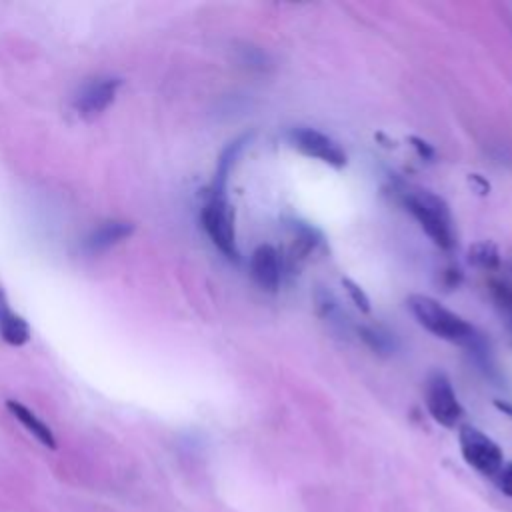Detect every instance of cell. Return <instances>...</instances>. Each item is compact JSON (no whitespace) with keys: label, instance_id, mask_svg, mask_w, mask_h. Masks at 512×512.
Wrapping results in <instances>:
<instances>
[{"label":"cell","instance_id":"obj_1","mask_svg":"<svg viewBox=\"0 0 512 512\" xmlns=\"http://www.w3.org/2000/svg\"><path fill=\"white\" fill-rule=\"evenodd\" d=\"M406 304L412 316L418 320V324L426 328L430 334H434L436 338H442L454 344H464L468 348L478 346L476 330L462 316L442 306L436 298L426 294H412L408 296Z\"/></svg>","mask_w":512,"mask_h":512},{"label":"cell","instance_id":"obj_2","mask_svg":"<svg viewBox=\"0 0 512 512\" xmlns=\"http://www.w3.org/2000/svg\"><path fill=\"white\" fill-rule=\"evenodd\" d=\"M402 204L438 248L450 250L454 246L452 214L444 198L424 188H408L402 192Z\"/></svg>","mask_w":512,"mask_h":512},{"label":"cell","instance_id":"obj_3","mask_svg":"<svg viewBox=\"0 0 512 512\" xmlns=\"http://www.w3.org/2000/svg\"><path fill=\"white\" fill-rule=\"evenodd\" d=\"M200 222L212 244L230 260H238L234 210L226 198V190L210 188L200 210Z\"/></svg>","mask_w":512,"mask_h":512},{"label":"cell","instance_id":"obj_4","mask_svg":"<svg viewBox=\"0 0 512 512\" xmlns=\"http://www.w3.org/2000/svg\"><path fill=\"white\" fill-rule=\"evenodd\" d=\"M458 446L464 462L482 476H496L504 466L502 448L476 426L464 424L458 430Z\"/></svg>","mask_w":512,"mask_h":512},{"label":"cell","instance_id":"obj_5","mask_svg":"<svg viewBox=\"0 0 512 512\" xmlns=\"http://www.w3.org/2000/svg\"><path fill=\"white\" fill-rule=\"evenodd\" d=\"M426 408L434 422L444 428H454L462 416L464 408L452 388V382L444 372H434L426 382Z\"/></svg>","mask_w":512,"mask_h":512},{"label":"cell","instance_id":"obj_6","mask_svg":"<svg viewBox=\"0 0 512 512\" xmlns=\"http://www.w3.org/2000/svg\"><path fill=\"white\" fill-rule=\"evenodd\" d=\"M290 144L302 152L308 158H316L332 168H344L346 166V152L340 148L336 140L326 136L320 130L308 128V126H298L288 132Z\"/></svg>","mask_w":512,"mask_h":512},{"label":"cell","instance_id":"obj_7","mask_svg":"<svg viewBox=\"0 0 512 512\" xmlns=\"http://www.w3.org/2000/svg\"><path fill=\"white\" fill-rule=\"evenodd\" d=\"M122 88V78L118 76H98L88 80L72 100V108L80 118L92 120L102 114L116 98Z\"/></svg>","mask_w":512,"mask_h":512},{"label":"cell","instance_id":"obj_8","mask_svg":"<svg viewBox=\"0 0 512 512\" xmlns=\"http://www.w3.org/2000/svg\"><path fill=\"white\" fill-rule=\"evenodd\" d=\"M134 230L136 226L128 220H106L94 230H90V234L82 240V252L88 256L102 254L112 246L128 240L134 234Z\"/></svg>","mask_w":512,"mask_h":512},{"label":"cell","instance_id":"obj_9","mask_svg":"<svg viewBox=\"0 0 512 512\" xmlns=\"http://www.w3.org/2000/svg\"><path fill=\"white\" fill-rule=\"evenodd\" d=\"M250 274L252 280L266 292H276L282 278L280 256L274 246L260 244L250 256Z\"/></svg>","mask_w":512,"mask_h":512},{"label":"cell","instance_id":"obj_10","mask_svg":"<svg viewBox=\"0 0 512 512\" xmlns=\"http://www.w3.org/2000/svg\"><path fill=\"white\" fill-rule=\"evenodd\" d=\"M0 336L10 346H22L30 340L28 322L12 310L2 286H0Z\"/></svg>","mask_w":512,"mask_h":512},{"label":"cell","instance_id":"obj_11","mask_svg":"<svg viewBox=\"0 0 512 512\" xmlns=\"http://www.w3.org/2000/svg\"><path fill=\"white\" fill-rule=\"evenodd\" d=\"M6 410L46 448L54 450L56 448V438H54V432L50 430V426L40 420L28 406L16 402V400H6Z\"/></svg>","mask_w":512,"mask_h":512},{"label":"cell","instance_id":"obj_12","mask_svg":"<svg viewBox=\"0 0 512 512\" xmlns=\"http://www.w3.org/2000/svg\"><path fill=\"white\" fill-rule=\"evenodd\" d=\"M248 142V136H240L236 138L234 142H230L220 158H218V164H216V174H214V180H212V186L210 188H216V190H226V182H228V174L232 172V166L236 164L238 156L242 154L244 146Z\"/></svg>","mask_w":512,"mask_h":512},{"label":"cell","instance_id":"obj_13","mask_svg":"<svg viewBox=\"0 0 512 512\" xmlns=\"http://www.w3.org/2000/svg\"><path fill=\"white\" fill-rule=\"evenodd\" d=\"M468 262L478 266V268H484V270H494L500 264L498 246L490 240L472 244L470 250H468Z\"/></svg>","mask_w":512,"mask_h":512},{"label":"cell","instance_id":"obj_14","mask_svg":"<svg viewBox=\"0 0 512 512\" xmlns=\"http://www.w3.org/2000/svg\"><path fill=\"white\" fill-rule=\"evenodd\" d=\"M490 294H492V300L500 312V316L504 318L508 330L512 332V286L506 284V282H490Z\"/></svg>","mask_w":512,"mask_h":512},{"label":"cell","instance_id":"obj_15","mask_svg":"<svg viewBox=\"0 0 512 512\" xmlns=\"http://www.w3.org/2000/svg\"><path fill=\"white\" fill-rule=\"evenodd\" d=\"M362 340L376 352L380 354H390L394 350V340L390 338V334L382 332L380 328H370V326H362L360 328Z\"/></svg>","mask_w":512,"mask_h":512},{"label":"cell","instance_id":"obj_16","mask_svg":"<svg viewBox=\"0 0 512 512\" xmlns=\"http://www.w3.org/2000/svg\"><path fill=\"white\" fill-rule=\"evenodd\" d=\"M342 286L344 290L348 292L350 300L354 302V306L360 310V312H370V298L366 296V292L350 278H342Z\"/></svg>","mask_w":512,"mask_h":512},{"label":"cell","instance_id":"obj_17","mask_svg":"<svg viewBox=\"0 0 512 512\" xmlns=\"http://www.w3.org/2000/svg\"><path fill=\"white\" fill-rule=\"evenodd\" d=\"M496 480H498L500 492L512 498V462H508L500 468V472L496 474Z\"/></svg>","mask_w":512,"mask_h":512},{"label":"cell","instance_id":"obj_18","mask_svg":"<svg viewBox=\"0 0 512 512\" xmlns=\"http://www.w3.org/2000/svg\"><path fill=\"white\" fill-rule=\"evenodd\" d=\"M410 142H412V146L416 148V152H418L420 158H424V160L434 158V148H432L426 140H422V138H418V136H410Z\"/></svg>","mask_w":512,"mask_h":512},{"label":"cell","instance_id":"obj_19","mask_svg":"<svg viewBox=\"0 0 512 512\" xmlns=\"http://www.w3.org/2000/svg\"><path fill=\"white\" fill-rule=\"evenodd\" d=\"M462 282V274L458 268H448L444 272V286L450 290V288H456L458 284Z\"/></svg>","mask_w":512,"mask_h":512},{"label":"cell","instance_id":"obj_20","mask_svg":"<svg viewBox=\"0 0 512 512\" xmlns=\"http://www.w3.org/2000/svg\"><path fill=\"white\" fill-rule=\"evenodd\" d=\"M494 406H496L498 410H502L504 414L512 416V404H508V402H502V400H496V402H494Z\"/></svg>","mask_w":512,"mask_h":512}]
</instances>
